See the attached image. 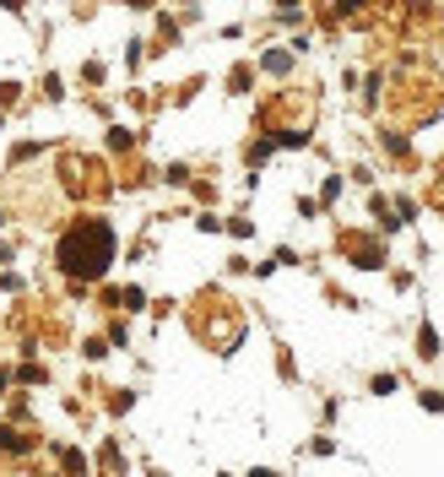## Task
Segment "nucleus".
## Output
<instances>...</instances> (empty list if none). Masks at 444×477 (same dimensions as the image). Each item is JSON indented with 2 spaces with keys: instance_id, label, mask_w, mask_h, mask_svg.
<instances>
[{
  "instance_id": "f257e3e1",
  "label": "nucleus",
  "mask_w": 444,
  "mask_h": 477,
  "mask_svg": "<svg viewBox=\"0 0 444 477\" xmlns=\"http://www.w3.org/2000/svg\"><path fill=\"white\" fill-rule=\"evenodd\" d=\"M114 261V228L109 223H76L60 239V271L71 277H103Z\"/></svg>"
}]
</instances>
